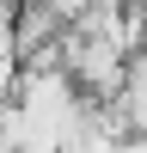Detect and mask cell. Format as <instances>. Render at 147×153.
Masks as SVG:
<instances>
[{"instance_id": "6da1fadb", "label": "cell", "mask_w": 147, "mask_h": 153, "mask_svg": "<svg viewBox=\"0 0 147 153\" xmlns=\"http://www.w3.org/2000/svg\"><path fill=\"white\" fill-rule=\"evenodd\" d=\"M55 37H61V19L43 0H19V6H12V55L19 61H31L37 49H49Z\"/></svg>"}, {"instance_id": "277c9868", "label": "cell", "mask_w": 147, "mask_h": 153, "mask_svg": "<svg viewBox=\"0 0 147 153\" xmlns=\"http://www.w3.org/2000/svg\"><path fill=\"white\" fill-rule=\"evenodd\" d=\"M135 19H141V55H147V6H141V12H135Z\"/></svg>"}, {"instance_id": "3957f363", "label": "cell", "mask_w": 147, "mask_h": 153, "mask_svg": "<svg viewBox=\"0 0 147 153\" xmlns=\"http://www.w3.org/2000/svg\"><path fill=\"white\" fill-rule=\"evenodd\" d=\"M43 6H49V12H55V19H61V25H74V19H80V12H86V6H92V0H43Z\"/></svg>"}, {"instance_id": "7a4b0ae2", "label": "cell", "mask_w": 147, "mask_h": 153, "mask_svg": "<svg viewBox=\"0 0 147 153\" xmlns=\"http://www.w3.org/2000/svg\"><path fill=\"white\" fill-rule=\"evenodd\" d=\"M117 110L129 117V135H147V55H129V74H122Z\"/></svg>"}]
</instances>
